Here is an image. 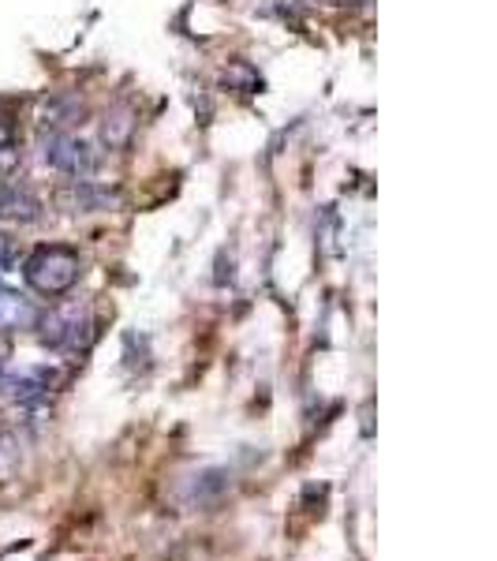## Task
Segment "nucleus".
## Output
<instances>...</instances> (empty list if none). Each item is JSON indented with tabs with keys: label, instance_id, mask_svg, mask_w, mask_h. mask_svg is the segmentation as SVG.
<instances>
[{
	"label": "nucleus",
	"instance_id": "f257e3e1",
	"mask_svg": "<svg viewBox=\"0 0 497 561\" xmlns=\"http://www.w3.org/2000/svg\"><path fill=\"white\" fill-rule=\"evenodd\" d=\"M79 274H83V262H79V251L60 248V243H49V248H38L31 259L23 262V277L26 285L38 296H65L79 285Z\"/></svg>",
	"mask_w": 497,
	"mask_h": 561
},
{
	"label": "nucleus",
	"instance_id": "f03ea898",
	"mask_svg": "<svg viewBox=\"0 0 497 561\" xmlns=\"http://www.w3.org/2000/svg\"><path fill=\"white\" fill-rule=\"evenodd\" d=\"M42 341L53 352H86L90 341H94V314L83 304H65V307H53V311H42Z\"/></svg>",
	"mask_w": 497,
	"mask_h": 561
},
{
	"label": "nucleus",
	"instance_id": "7ed1b4c3",
	"mask_svg": "<svg viewBox=\"0 0 497 561\" xmlns=\"http://www.w3.org/2000/svg\"><path fill=\"white\" fill-rule=\"evenodd\" d=\"M42 161L71 180H90L97 169V150L71 131H49L42 135Z\"/></svg>",
	"mask_w": 497,
	"mask_h": 561
},
{
	"label": "nucleus",
	"instance_id": "20e7f679",
	"mask_svg": "<svg viewBox=\"0 0 497 561\" xmlns=\"http://www.w3.org/2000/svg\"><path fill=\"white\" fill-rule=\"evenodd\" d=\"M53 375L45 367H15V370H0V397L12 404H38L49 397Z\"/></svg>",
	"mask_w": 497,
	"mask_h": 561
},
{
	"label": "nucleus",
	"instance_id": "39448f33",
	"mask_svg": "<svg viewBox=\"0 0 497 561\" xmlns=\"http://www.w3.org/2000/svg\"><path fill=\"white\" fill-rule=\"evenodd\" d=\"M116 198L120 195L108 192V187H102V184H94V180H68V184L57 187L53 203L68 214H102V210H113Z\"/></svg>",
	"mask_w": 497,
	"mask_h": 561
},
{
	"label": "nucleus",
	"instance_id": "423d86ee",
	"mask_svg": "<svg viewBox=\"0 0 497 561\" xmlns=\"http://www.w3.org/2000/svg\"><path fill=\"white\" fill-rule=\"evenodd\" d=\"M0 217L8 221H38L42 217V198L31 192V187L15 184V180H0Z\"/></svg>",
	"mask_w": 497,
	"mask_h": 561
},
{
	"label": "nucleus",
	"instance_id": "0eeeda50",
	"mask_svg": "<svg viewBox=\"0 0 497 561\" xmlns=\"http://www.w3.org/2000/svg\"><path fill=\"white\" fill-rule=\"evenodd\" d=\"M38 322H42V307L31 296L0 285V325L4 330H38Z\"/></svg>",
	"mask_w": 497,
	"mask_h": 561
},
{
	"label": "nucleus",
	"instance_id": "6e6552de",
	"mask_svg": "<svg viewBox=\"0 0 497 561\" xmlns=\"http://www.w3.org/2000/svg\"><path fill=\"white\" fill-rule=\"evenodd\" d=\"M131 113H113V121L105 116V142L108 147H124L128 142V135H131Z\"/></svg>",
	"mask_w": 497,
	"mask_h": 561
},
{
	"label": "nucleus",
	"instance_id": "1a4fd4ad",
	"mask_svg": "<svg viewBox=\"0 0 497 561\" xmlns=\"http://www.w3.org/2000/svg\"><path fill=\"white\" fill-rule=\"evenodd\" d=\"M15 465H20V446L12 434H0V476H8Z\"/></svg>",
	"mask_w": 497,
	"mask_h": 561
},
{
	"label": "nucleus",
	"instance_id": "9d476101",
	"mask_svg": "<svg viewBox=\"0 0 497 561\" xmlns=\"http://www.w3.org/2000/svg\"><path fill=\"white\" fill-rule=\"evenodd\" d=\"M12 262H15V243L8 232H0V274H8L12 270Z\"/></svg>",
	"mask_w": 497,
	"mask_h": 561
},
{
	"label": "nucleus",
	"instance_id": "9b49d317",
	"mask_svg": "<svg viewBox=\"0 0 497 561\" xmlns=\"http://www.w3.org/2000/svg\"><path fill=\"white\" fill-rule=\"evenodd\" d=\"M15 147V135H12V124L4 121V116H0V153H8Z\"/></svg>",
	"mask_w": 497,
	"mask_h": 561
},
{
	"label": "nucleus",
	"instance_id": "f8f14e48",
	"mask_svg": "<svg viewBox=\"0 0 497 561\" xmlns=\"http://www.w3.org/2000/svg\"><path fill=\"white\" fill-rule=\"evenodd\" d=\"M0 370H4V367H0Z\"/></svg>",
	"mask_w": 497,
	"mask_h": 561
}]
</instances>
